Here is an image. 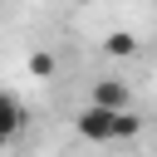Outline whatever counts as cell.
Listing matches in <instances>:
<instances>
[{"label": "cell", "mask_w": 157, "mask_h": 157, "mask_svg": "<svg viewBox=\"0 0 157 157\" xmlns=\"http://www.w3.org/2000/svg\"><path fill=\"white\" fill-rule=\"evenodd\" d=\"M103 54H108V59H132V54H137V34H132V29H113V34L103 39Z\"/></svg>", "instance_id": "4"}, {"label": "cell", "mask_w": 157, "mask_h": 157, "mask_svg": "<svg viewBox=\"0 0 157 157\" xmlns=\"http://www.w3.org/2000/svg\"><path fill=\"white\" fill-rule=\"evenodd\" d=\"M25 123H29V118H25V103H20L15 93H0V147H5Z\"/></svg>", "instance_id": "3"}, {"label": "cell", "mask_w": 157, "mask_h": 157, "mask_svg": "<svg viewBox=\"0 0 157 157\" xmlns=\"http://www.w3.org/2000/svg\"><path fill=\"white\" fill-rule=\"evenodd\" d=\"M137 132H142V118H137L132 108L113 113V137H137Z\"/></svg>", "instance_id": "5"}, {"label": "cell", "mask_w": 157, "mask_h": 157, "mask_svg": "<svg viewBox=\"0 0 157 157\" xmlns=\"http://www.w3.org/2000/svg\"><path fill=\"white\" fill-rule=\"evenodd\" d=\"M74 128H78L83 142H113V113L98 108V103H83L78 118H74Z\"/></svg>", "instance_id": "1"}, {"label": "cell", "mask_w": 157, "mask_h": 157, "mask_svg": "<svg viewBox=\"0 0 157 157\" xmlns=\"http://www.w3.org/2000/svg\"><path fill=\"white\" fill-rule=\"evenodd\" d=\"M88 103H98V108H108V113H123V108H132V88H128L123 78H98Z\"/></svg>", "instance_id": "2"}, {"label": "cell", "mask_w": 157, "mask_h": 157, "mask_svg": "<svg viewBox=\"0 0 157 157\" xmlns=\"http://www.w3.org/2000/svg\"><path fill=\"white\" fill-rule=\"evenodd\" d=\"M54 69H59V59H54L49 49H34V54H29V74H34V78H54Z\"/></svg>", "instance_id": "6"}]
</instances>
